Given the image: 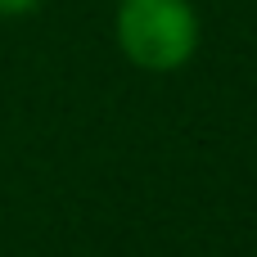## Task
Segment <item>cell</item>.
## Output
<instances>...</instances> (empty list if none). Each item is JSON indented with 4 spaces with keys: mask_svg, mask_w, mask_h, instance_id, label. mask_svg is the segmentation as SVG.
Returning a JSON list of instances; mask_svg holds the SVG:
<instances>
[{
    "mask_svg": "<svg viewBox=\"0 0 257 257\" xmlns=\"http://www.w3.org/2000/svg\"><path fill=\"white\" fill-rule=\"evenodd\" d=\"M117 45L145 72H176L199 50V14L190 0H122Z\"/></svg>",
    "mask_w": 257,
    "mask_h": 257,
    "instance_id": "obj_1",
    "label": "cell"
},
{
    "mask_svg": "<svg viewBox=\"0 0 257 257\" xmlns=\"http://www.w3.org/2000/svg\"><path fill=\"white\" fill-rule=\"evenodd\" d=\"M41 0H0V18H18V14H27V9H36Z\"/></svg>",
    "mask_w": 257,
    "mask_h": 257,
    "instance_id": "obj_2",
    "label": "cell"
}]
</instances>
